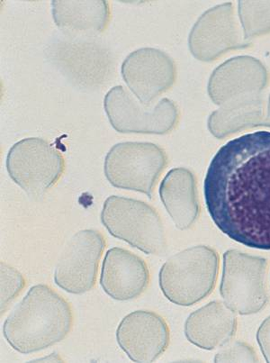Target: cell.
Instances as JSON below:
<instances>
[{
  "instance_id": "cell-17",
  "label": "cell",
  "mask_w": 270,
  "mask_h": 363,
  "mask_svg": "<svg viewBox=\"0 0 270 363\" xmlns=\"http://www.w3.org/2000/svg\"><path fill=\"white\" fill-rule=\"evenodd\" d=\"M25 279L6 263H1V314L25 287Z\"/></svg>"
},
{
  "instance_id": "cell-8",
  "label": "cell",
  "mask_w": 270,
  "mask_h": 363,
  "mask_svg": "<svg viewBox=\"0 0 270 363\" xmlns=\"http://www.w3.org/2000/svg\"><path fill=\"white\" fill-rule=\"evenodd\" d=\"M104 108L113 128L122 134L165 135L178 124L175 103L163 99L148 108L137 102L123 86H114L105 96Z\"/></svg>"
},
{
  "instance_id": "cell-2",
  "label": "cell",
  "mask_w": 270,
  "mask_h": 363,
  "mask_svg": "<svg viewBox=\"0 0 270 363\" xmlns=\"http://www.w3.org/2000/svg\"><path fill=\"white\" fill-rule=\"evenodd\" d=\"M71 305L47 285L33 286L10 313L3 335L20 354H29L57 344L71 332Z\"/></svg>"
},
{
  "instance_id": "cell-10",
  "label": "cell",
  "mask_w": 270,
  "mask_h": 363,
  "mask_svg": "<svg viewBox=\"0 0 270 363\" xmlns=\"http://www.w3.org/2000/svg\"><path fill=\"white\" fill-rule=\"evenodd\" d=\"M122 76L139 101L150 106L171 88L176 79V66L161 50L142 48L130 53L123 61Z\"/></svg>"
},
{
  "instance_id": "cell-7",
  "label": "cell",
  "mask_w": 270,
  "mask_h": 363,
  "mask_svg": "<svg viewBox=\"0 0 270 363\" xmlns=\"http://www.w3.org/2000/svg\"><path fill=\"white\" fill-rule=\"evenodd\" d=\"M64 169L62 153L41 138H26L16 143L6 157L10 178L33 198L52 189Z\"/></svg>"
},
{
  "instance_id": "cell-14",
  "label": "cell",
  "mask_w": 270,
  "mask_h": 363,
  "mask_svg": "<svg viewBox=\"0 0 270 363\" xmlns=\"http://www.w3.org/2000/svg\"><path fill=\"white\" fill-rule=\"evenodd\" d=\"M159 196L176 228L189 229L199 218L201 208L196 179L189 169L169 171L159 186Z\"/></svg>"
},
{
  "instance_id": "cell-6",
  "label": "cell",
  "mask_w": 270,
  "mask_h": 363,
  "mask_svg": "<svg viewBox=\"0 0 270 363\" xmlns=\"http://www.w3.org/2000/svg\"><path fill=\"white\" fill-rule=\"evenodd\" d=\"M167 163L166 152L159 145L120 143L106 155L104 172L110 184L116 188L142 192L152 199Z\"/></svg>"
},
{
  "instance_id": "cell-11",
  "label": "cell",
  "mask_w": 270,
  "mask_h": 363,
  "mask_svg": "<svg viewBox=\"0 0 270 363\" xmlns=\"http://www.w3.org/2000/svg\"><path fill=\"white\" fill-rule=\"evenodd\" d=\"M169 329L156 313L137 311L123 318L116 330L120 348L135 362H152L169 345Z\"/></svg>"
},
{
  "instance_id": "cell-20",
  "label": "cell",
  "mask_w": 270,
  "mask_h": 363,
  "mask_svg": "<svg viewBox=\"0 0 270 363\" xmlns=\"http://www.w3.org/2000/svg\"><path fill=\"white\" fill-rule=\"evenodd\" d=\"M265 125L270 126V98H269V113H268V116H266Z\"/></svg>"
},
{
  "instance_id": "cell-13",
  "label": "cell",
  "mask_w": 270,
  "mask_h": 363,
  "mask_svg": "<svg viewBox=\"0 0 270 363\" xmlns=\"http://www.w3.org/2000/svg\"><path fill=\"white\" fill-rule=\"evenodd\" d=\"M237 325L235 312L225 303L213 301L189 315L185 335L196 347L212 351L232 341Z\"/></svg>"
},
{
  "instance_id": "cell-5",
  "label": "cell",
  "mask_w": 270,
  "mask_h": 363,
  "mask_svg": "<svg viewBox=\"0 0 270 363\" xmlns=\"http://www.w3.org/2000/svg\"><path fill=\"white\" fill-rule=\"evenodd\" d=\"M268 259L230 250L223 255L220 294L231 311L257 314L268 304Z\"/></svg>"
},
{
  "instance_id": "cell-3",
  "label": "cell",
  "mask_w": 270,
  "mask_h": 363,
  "mask_svg": "<svg viewBox=\"0 0 270 363\" xmlns=\"http://www.w3.org/2000/svg\"><path fill=\"white\" fill-rule=\"evenodd\" d=\"M219 272V256L209 246L179 252L163 264L159 274L163 295L173 304L190 306L211 294Z\"/></svg>"
},
{
  "instance_id": "cell-12",
  "label": "cell",
  "mask_w": 270,
  "mask_h": 363,
  "mask_svg": "<svg viewBox=\"0 0 270 363\" xmlns=\"http://www.w3.org/2000/svg\"><path fill=\"white\" fill-rule=\"evenodd\" d=\"M150 271L139 256L128 250H108L103 262L100 285L110 298L119 301H131L148 288Z\"/></svg>"
},
{
  "instance_id": "cell-15",
  "label": "cell",
  "mask_w": 270,
  "mask_h": 363,
  "mask_svg": "<svg viewBox=\"0 0 270 363\" xmlns=\"http://www.w3.org/2000/svg\"><path fill=\"white\" fill-rule=\"evenodd\" d=\"M56 25L75 34H98L104 31L110 20L106 1H52Z\"/></svg>"
},
{
  "instance_id": "cell-16",
  "label": "cell",
  "mask_w": 270,
  "mask_h": 363,
  "mask_svg": "<svg viewBox=\"0 0 270 363\" xmlns=\"http://www.w3.org/2000/svg\"><path fill=\"white\" fill-rule=\"evenodd\" d=\"M258 125H265L264 101L259 96L223 105L208 120L209 130L218 138Z\"/></svg>"
},
{
  "instance_id": "cell-4",
  "label": "cell",
  "mask_w": 270,
  "mask_h": 363,
  "mask_svg": "<svg viewBox=\"0 0 270 363\" xmlns=\"http://www.w3.org/2000/svg\"><path fill=\"white\" fill-rule=\"evenodd\" d=\"M101 221L110 235L146 255L165 252L166 236L161 216L147 203L111 196L104 203Z\"/></svg>"
},
{
  "instance_id": "cell-19",
  "label": "cell",
  "mask_w": 270,
  "mask_h": 363,
  "mask_svg": "<svg viewBox=\"0 0 270 363\" xmlns=\"http://www.w3.org/2000/svg\"><path fill=\"white\" fill-rule=\"evenodd\" d=\"M257 341L266 362H270V316L262 322L257 332Z\"/></svg>"
},
{
  "instance_id": "cell-9",
  "label": "cell",
  "mask_w": 270,
  "mask_h": 363,
  "mask_svg": "<svg viewBox=\"0 0 270 363\" xmlns=\"http://www.w3.org/2000/svg\"><path fill=\"white\" fill-rule=\"evenodd\" d=\"M106 240L96 230L77 233L63 250L55 272L58 287L72 294H83L96 284Z\"/></svg>"
},
{
  "instance_id": "cell-1",
  "label": "cell",
  "mask_w": 270,
  "mask_h": 363,
  "mask_svg": "<svg viewBox=\"0 0 270 363\" xmlns=\"http://www.w3.org/2000/svg\"><path fill=\"white\" fill-rule=\"evenodd\" d=\"M206 208L223 234L270 250V132L247 134L220 148L204 184Z\"/></svg>"
},
{
  "instance_id": "cell-18",
  "label": "cell",
  "mask_w": 270,
  "mask_h": 363,
  "mask_svg": "<svg viewBox=\"0 0 270 363\" xmlns=\"http://www.w3.org/2000/svg\"><path fill=\"white\" fill-rule=\"evenodd\" d=\"M254 349L246 342L230 341L215 355V362H258Z\"/></svg>"
}]
</instances>
